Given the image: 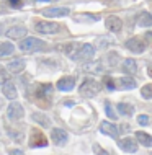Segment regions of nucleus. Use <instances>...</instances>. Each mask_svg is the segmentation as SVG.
I'll return each mask as SVG.
<instances>
[{
    "instance_id": "obj_1",
    "label": "nucleus",
    "mask_w": 152,
    "mask_h": 155,
    "mask_svg": "<svg viewBox=\"0 0 152 155\" xmlns=\"http://www.w3.org/2000/svg\"><path fill=\"white\" fill-rule=\"evenodd\" d=\"M46 46H48V44H46L44 41L38 39V38H33V36H28V38H25V39L20 41L18 48L22 49L23 52H36V51L44 49Z\"/></svg>"
},
{
    "instance_id": "obj_2",
    "label": "nucleus",
    "mask_w": 152,
    "mask_h": 155,
    "mask_svg": "<svg viewBox=\"0 0 152 155\" xmlns=\"http://www.w3.org/2000/svg\"><path fill=\"white\" fill-rule=\"evenodd\" d=\"M79 91H80L82 96L92 98V96H95L100 91V83L96 80H93V78H85V80L82 82V85H80Z\"/></svg>"
},
{
    "instance_id": "obj_3",
    "label": "nucleus",
    "mask_w": 152,
    "mask_h": 155,
    "mask_svg": "<svg viewBox=\"0 0 152 155\" xmlns=\"http://www.w3.org/2000/svg\"><path fill=\"white\" fill-rule=\"evenodd\" d=\"M35 30L38 33H41V35H54V33L61 30V26L54 21H38L35 25Z\"/></svg>"
},
{
    "instance_id": "obj_4",
    "label": "nucleus",
    "mask_w": 152,
    "mask_h": 155,
    "mask_svg": "<svg viewBox=\"0 0 152 155\" xmlns=\"http://www.w3.org/2000/svg\"><path fill=\"white\" fill-rule=\"evenodd\" d=\"M48 145V139H46V136L41 131H38V129H31V137H29V147H46Z\"/></svg>"
},
{
    "instance_id": "obj_5",
    "label": "nucleus",
    "mask_w": 152,
    "mask_h": 155,
    "mask_svg": "<svg viewBox=\"0 0 152 155\" xmlns=\"http://www.w3.org/2000/svg\"><path fill=\"white\" fill-rule=\"evenodd\" d=\"M69 13H70V10L66 7H49L43 10V15L49 16V18H61V16H67Z\"/></svg>"
},
{
    "instance_id": "obj_6",
    "label": "nucleus",
    "mask_w": 152,
    "mask_h": 155,
    "mask_svg": "<svg viewBox=\"0 0 152 155\" xmlns=\"http://www.w3.org/2000/svg\"><path fill=\"white\" fill-rule=\"evenodd\" d=\"M23 106L20 104L18 101H13V103H10V106H8V111H7V116H8V119H12V121H18V119H22L23 118Z\"/></svg>"
},
{
    "instance_id": "obj_7",
    "label": "nucleus",
    "mask_w": 152,
    "mask_h": 155,
    "mask_svg": "<svg viewBox=\"0 0 152 155\" xmlns=\"http://www.w3.org/2000/svg\"><path fill=\"white\" fill-rule=\"evenodd\" d=\"M95 56V48L92 44H80L79 52H77V59L79 61H90Z\"/></svg>"
},
{
    "instance_id": "obj_8",
    "label": "nucleus",
    "mask_w": 152,
    "mask_h": 155,
    "mask_svg": "<svg viewBox=\"0 0 152 155\" xmlns=\"http://www.w3.org/2000/svg\"><path fill=\"white\" fill-rule=\"evenodd\" d=\"M51 137H52V142L56 145H64L67 139H69V136H67V132L64 129H52L51 131Z\"/></svg>"
},
{
    "instance_id": "obj_9",
    "label": "nucleus",
    "mask_w": 152,
    "mask_h": 155,
    "mask_svg": "<svg viewBox=\"0 0 152 155\" xmlns=\"http://www.w3.org/2000/svg\"><path fill=\"white\" fill-rule=\"evenodd\" d=\"M126 48L129 49L131 52H134V54H141V52H144V43H142L139 38H133V39H129V41H126Z\"/></svg>"
},
{
    "instance_id": "obj_10",
    "label": "nucleus",
    "mask_w": 152,
    "mask_h": 155,
    "mask_svg": "<svg viewBox=\"0 0 152 155\" xmlns=\"http://www.w3.org/2000/svg\"><path fill=\"white\" fill-rule=\"evenodd\" d=\"M118 145H120V149H123L124 152L128 153H134L137 150V144L134 139H131V137H124V139H121L118 142Z\"/></svg>"
},
{
    "instance_id": "obj_11",
    "label": "nucleus",
    "mask_w": 152,
    "mask_h": 155,
    "mask_svg": "<svg viewBox=\"0 0 152 155\" xmlns=\"http://www.w3.org/2000/svg\"><path fill=\"white\" fill-rule=\"evenodd\" d=\"M105 25H106V28H108L110 31H113V33L121 31V28H123V21H121L118 16H113V15L108 16L106 21H105Z\"/></svg>"
},
{
    "instance_id": "obj_12",
    "label": "nucleus",
    "mask_w": 152,
    "mask_h": 155,
    "mask_svg": "<svg viewBox=\"0 0 152 155\" xmlns=\"http://www.w3.org/2000/svg\"><path fill=\"white\" fill-rule=\"evenodd\" d=\"M56 87L61 91H70L75 87V78L74 77H62V78H59Z\"/></svg>"
},
{
    "instance_id": "obj_13",
    "label": "nucleus",
    "mask_w": 152,
    "mask_h": 155,
    "mask_svg": "<svg viewBox=\"0 0 152 155\" xmlns=\"http://www.w3.org/2000/svg\"><path fill=\"white\" fill-rule=\"evenodd\" d=\"M100 131L103 134H106V136H110V137H113V139H116V137H118V127H116V126H113V123H108V121H101Z\"/></svg>"
},
{
    "instance_id": "obj_14",
    "label": "nucleus",
    "mask_w": 152,
    "mask_h": 155,
    "mask_svg": "<svg viewBox=\"0 0 152 155\" xmlns=\"http://www.w3.org/2000/svg\"><path fill=\"white\" fill-rule=\"evenodd\" d=\"M51 93H52V85H51V83H41V85H38V88H36L38 98H41V100L49 98Z\"/></svg>"
},
{
    "instance_id": "obj_15",
    "label": "nucleus",
    "mask_w": 152,
    "mask_h": 155,
    "mask_svg": "<svg viewBox=\"0 0 152 155\" xmlns=\"http://www.w3.org/2000/svg\"><path fill=\"white\" fill-rule=\"evenodd\" d=\"M2 91H3V95H5L8 100H16V95H18V93H16L15 85L10 80L5 82V83H2Z\"/></svg>"
},
{
    "instance_id": "obj_16",
    "label": "nucleus",
    "mask_w": 152,
    "mask_h": 155,
    "mask_svg": "<svg viewBox=\"0 0 152 155\" xmlns=\"http://www.w3.org/2000/svg\"><path fill=\"white\" fill-rule=\"evenodd\" d=\"M79 48H80L79 43H69V44H64V46H62V51H64L67 56L70 57V59H77Z\"/></svg>"
},
{
    "instance_id": "obj_17",
    "label": "nucleus",
    "mask_w": 152,
    "mask_h": 155,
    "mask_svg": "<svg viewBox=\"0 0 152 155\" xmlns=\"http://www.w3.org/2000/svg\"><path fill=\"white\" fill-rule=\"evenodd\" d=\"M25 35H28V31H26L25 26H13V28H10V30L7 31V36L13 38V39H18V38H22Z\"/></svg>"
},
{
    "instance_id": "obj_18",
    "label": "nucleus",
    "mask_w": 152,
    "mask_h": 155,
    "mask_svg": "<svg viewBox=\"0 0 152 155\" xmlns=\"http://www.w3.org/2000/svg\"><path fill=\"white\" fill-rule=\"evenodd\" d=\"M123 70H124V74H128V75H136L137 74L136 61H134V59H126L124 64H123Z\"/></svg>"
},
{
    "instance_id": "obj_19",
    "label": "nucleus",
    "mask_w": 152,
    "mask_h": 155,
    "mask_svg": "<svg viewBox=\"0 0 152 155\" xmlns=\"http://www.w3.org/2000/svg\"><path fill=\"white\" fill-rule=\"evenodd\" d=\"M25 61L23 59H16V61H12L10 64H8V70H10L12 74H20V72H23V69H25Z\"/></svg>"
},
{
    "instance_id": "obj_20",
    "label": "nucleus",
    "mask_w": 152,
    "mask_h": 155,
    "mask_svg": "<svg viewBox=\"0 0 152 155\" xmlns=\"http://www.w3.org/2000/svg\"><path fill=\"white\" fill-rule=\"evenodd\" d=\"M136 139L139 140V144H142L144 147H152V136H149L147 132L137 131L136 132Z\"/></svg>"
},
{
    "instance_id": "obj_21",
    "label": "nucleus",
    "mask_w": 152,
    "mask_h": 155,
    "mask_svg": "<svg viewBox=\"0 0 152 155\" xmlns=\"http://www.w3.org/2000/svg\"><path fill=\"white\" fill-rule=\"evenodd\" d=\"M137 25L139 26H150L152 25V15L149 12H141L137 15Z\"/></svg>"
},
{
    "instance_id": "obj_22",
    "label": "nucleus",
    "mask_w": 152,
    "mask_h": 155,
    "mask_svg": "<svg viewBox=\"0 0 152 155\" xmlns=\"http://www.w3.org/2000/svg\"><path fill=\"white\" fill-rule=\"evenodd\" d=\"M31 118H33V121H35V123L41 124L43 127H49V126H51L49 118H48V116H44L43 113H35V114H33Z\"/></svg>"
},
{
    "instance_id": "obj_23",
    "label": "nucleus",
    "mask_w": 152,
    "mask_h": 155,
    "mask_svg": "<svg viewBox=\"0 0 152 155\" xmlns=\"http://www.w3.org/2000/svg\"><path fill=\"white\" fill-rule=\"evenodd\" d=\"M118 83H120V87L121 88H128V90H133V88H136V80L134 78H131V77H123V78H120L118 80Z\"/></svg>"
},
{
    "instance_id": "obj_24",
    "label": "nucleus",
    "mask_w": 152,
    "mask_h": 155,
    "mask_svg": "<svg viewBox=\"0 0 152 155\" xmlns=\"http://www.w3.org/2000/svg\"><path fill=\"white\" fill-rule=\"evenodd\" d=\"M13 51H15V46L12 43H0V57L10 56Z\"/></svg>"
},
{
    "instance_id": "obj_25",
    "label": "nucleus",
    "mask_w": 152,
    "mask_h": 155,
    "mask_svg": "<svg viewBox=\"0 0 152 155\" xmlns=\"http://www.w3.org/2000/svg\"><path fill=\"white\" fill-rule=\"evenodd\" d=\"M118 111H120L121 114H124V116H133L134 108L131 106L129 103H120L118 104Z\"/></svg>"
},
{
    "instance_id": "obj_26",
    "label": "nucleus",
    "mask_w": 152,
    "mask_h": 155,
    "mask_svg": "<svg viewBox=\"0 0 152 155\" xmlns=\"http://www.w3.org/2000/svg\"><path fill=\"white\" fill-rule=\"evenodd\" d=\"M141 95H142V98H146V100H152V83H147V85L142 87Z\"/></svg>"
},
{
    "instance_id": "obj_27",
    "label": "nucleus",
    "mask_w": 152,
    "mask_h": 155,
    "mask_svg": "<svg viewBox=\"0 0 152 155\" xmlns=\"http://www.w3.org/2000/svg\"><path fill=\"white\" fill-rule=\"evenodd\" d=\"M105 111H106V116H108L110 119H113V121H115V119L118 118V114L115 113V110H113V106H111V103H110V101L105 103Z\"/></svg>"
},
{
    "instance_id": "obj_28",
    "label": "nucleus",
    "mask_w": 152,
    "mask_h": 155,
    "mask_svg": "<svg viewBox=\"0 0 152 155\" xmlns=\"http://www.w3.org/2000/svg\"><path fill=\"white\" fill-rule=\"evenodd\" d=\"M8 80H10V75H8L7 70L0 65V85H2V83H5V82H8Z\"/></svg>"
},
{
    "instance_id": "obj_29",
    "label": "nucleus",
    "mask_w": 152,
    "mask_h": 155,
    "mask_svg": "<svg viewBox=\"0 0 152 155\" xmlns=\"http://www.w3.org/2000/svg\"><path fill=\"white\" fill-rule=\"evenodd\" d=\"M75 18L77 20H90V21H96V20H98V16L96 15H75Z\"/></svg>"
},
{
    "instance_id": "obj_30",
    "label": "nucleus",
    "mask_w": 152,
    "mask_h": 155,
    "mask_svg": "<svg viewBox=\"0 0 152 155\" xmlns=\"http://www.w3.org/2000/svg\"><path fill=\"white\" fill-rule=\"evenodd\" d=\"M105 85H106L108 90H115V88H116V87H115V82H113V78L108 77V75L105 77Z\"/></svg>"
},
{
    "instance_id": "obj_31",
    "label": "nucleus",
    "mask_w": 152,
    "mask_h": 155,
    "mask_svg": "<svg viewBox=\"0 0 152 155\" xmlns=\"http://www.w3.org/2000/svg\"><path fill=\"white\" fill-rule=\"evenodd\" d=\"M137 123L141 124V126H146L147 123H149V116H146V114L139 116V118H137Z\"/></svg>"
},
{
    "instance_id": "obj_32",
    "label": "nucleus",
    "mask_w": 152,
    "mask_h": 155,
    "mask_svg": "<svg viewBox=\"0 0 152 155\" xmlns=\"http://www.w3.org/2000/svg\"><path fill=\"white\" fill-rule=\"evenodd\" d=\"M23 2L25 0H8V3H10L12 7H15V8H20L23 5Z\"/></svg>"
},
{
    "instance_id": "obj_33",
    "label": "nucleus",
    "mask_w": 152,
    "mask_h": 155,
    "mask_svg": "<svg viewBox=\"0 0 152 155\" xmlns=\"http://www.w3.org/2000/svg\"><path fill=\"white\" fill-rule=\"evenodd\" d=\"M93 149H95V153H103V155H106V153H108L106 150H103L101 147H98V145H93Z\"/></svg>"
},
{
    "instance_id": "obj_34",
    "label": "nucleus",
    "mask_w": 152,
    "mask_h": 155,
    "mask_svg": "<svg viewBox=\"0 0 152 155\" xmlns=\"http://www.w3.org/2000/svg\"><path fill=\"white\" fill-rule=\"evenodd\" d=\"M10 153H16V155H22L23 152H22V150H18V149H16V150H12Z\"/></svg>"
},
{
    "instance_id": "obj_35",
    "label": "nucleus",
    "mask_w": 152,
    "mask_h": 155,
    "mask_svg": "<svg viewBox=\"0 0 152 155\" xmlns=\"http://www.w3.org/2000/svg\"><path fill=\"white\" fill-rule=\"evenodd\" d=\"M147 72H149V77H152V67H149V69H147Z\"/></svg>"
},
{
    "instance_id": "obj_36",
    "label": "nucleus",
    "mask_w": 152,
    "mask_h": 155,
    "mask_svg": "<svg viewBox=\"0 0 152 155\" xmlns=\"http://www.w3.org/2000/svg\"><path fill=\"white\" fill-rule=\"evenodd\" d=\"M0 108H2V100H0Z\"/></svg>"
}]
</instances>
